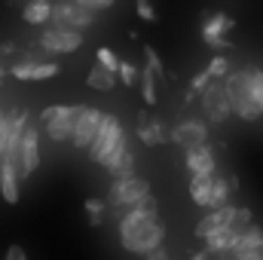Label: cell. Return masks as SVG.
Listing matches in <instances>:
<instances>
[{"instance_id": "35", "label": "cell", "mask_w": 263, "mask_h": 260, "mask_svg": "<svg viewBox=\"0 0 263 260\" xmlns=\"http://www.w3.org/2000/svg\"><path fill=\"white\" fill-rule=\"evenodd\" d=\"M3 260H28V254H25V248H22V245H9V248H6V254H3Z\"/></svg>"}, {"instance_id": "3", "label": "cell", "mask_w": 263, "mask_h": 260, "mask_svg": "<svg viewBox=\"0 0 263 260\" xmlns=\"http://www.w3.org/2000/svg\"><path fill=\"white\" fill-rule=\"evenodd\" d=\"M80 114H83V104H49V107H43V114H40V126L46 129L49 141H55V144H70Z\"/></svg>"}, {"instance_id": "8", "label": "cell", "mask_w": 263, "mask_h": 260, "mask_svg": "<svg viewBox=\"0 0 263 260\" xmlns=\"http://www.w3.org/2000/svg\"><path fill=\"white\" fill-rule=\"evenodd\" d=\"M202 110L211 123H223L230 114H233V104H230V92H227V83L223 80H214L202 95Z\"/></svg>"}, {"instance_id": "7", "label": "cell", "mask_w": 263, "mask_h": 260, "mask_svg": "<svg viewBox=\"0 0 263 260\" xmlns=\"http://www.w3.org/2000/svg\"><path fill=\"white\" fill-rule=\"evenodd\" d=\"M236 18L227 15V12H205L202 15V40L211 46V49H233L230 43V31H233Z\"/></svg>"}, {"instance_id": "14", "label": "cell", "mask_w": 263, "mask_h": 260, "mask_svg": "<svg viewBox=\"0 0 263 260\" xmlns=\"http://www.w3.org/2000/svg\"><path fill=\"white\" fill-rule=\"evenodd\" d=\"M172 141L181 144L184 150L199 147V144H208V126L202 120H181L172 126Z\"/></svg>"}, {"instance_id": "25", "label": "cell", "mask_w": 263, "mask_h": 260, "mask_svg": "<svg viewBox=\"0 0 263 260\" xmlns=\"http://www.w3.org/2000/svg\"><path fill=\"white\" fill-rule=\"evenodd\" d=\"M83 208H86V214H89V227H101L104 224V214H107V199H98V196H89L86 202H83Z\"/></svg>"}, {"instance_id": "11", "label": "cell", "mask_w": 263, "mask_h": 260, "mask_svg": "<svg viewBox=\"0 0 263 260\" xmlns=\"http://www.w3.org/2000/svg\"><path fill=\"white\" fill-rule=\"evenodd\" d=\"M233 217H236V205H223V208H208L202 217L196 220V227H193V236L202 239V242H208L214 233H220L223 227H230L233 224Z\"/></svg>"}, {"instance_id": "1", "label": "cell", "mask_w": 263, "mask_h": 260, "mask_svg": "<svg viewBox=\"0 0 263 260\" xmlns=\"http://www.w3.org/2000/svg\"><path fill=\"white\" fill-rule=\"evenodd\" d=\"M117 233H120V245L129 251V254H147L153 248H159L165 242V224L159 220V202L153 196L141 199L135 208L120 214V224H117Z\"/></svg>"}, {"instance_id": "21", "label": "cell", "mask_w": 263, "mask_h": 260, "mask_svg": "<svg viewBox=\"0 0 263 260\" xmlns=\"http://www.w3.org/2000/svg\"><path fill=\"white\" fill-rule=\"evenodd\" d=\"M211 184H214V175H190L187 190L199 208H211Z\"/></svg>"}, {"instance_id": "27", "label": "cell", "mask_w": 263, "mask_h": 260, "mask_svg": "<svg viewBox=\"0 0 263 260\" xmlns=\"http://www.w3.org/2000/svg\"><path fill=\"white\" fill-rule=\"evenodd\" d=\"M95 62L101 67H107V70H114V73H120V65H123V59H117L114 49H107V46H98L95 49Z\"/></svg>"}, {"instance_id": "20", "label": "cell", "mask_w": 263, "mask_h": 260, "mask_svg": "<svg viewBox=\"0 0 263 260\" xmlns=\"http://www.w3.org/2000/svg\"><path fill=\"white\" fill-rule=\"evenodd\" d=\"M114 181H123V178H135V153H132V147L126 144L117 156H114V162L104 169Z\"/></svg>"}, {"instance_id": "10", "label": "cell", "mask_w": 263, "mask_h": 260, "mask_svg": "<svg viewBox=\"0 0 263 260\" xmlns=\"http://www.w3.org/2000/svg\"><path fill=\"white\" fill-rule=\"evenodd\" d=\"M18 156H22V181L34 178V172L40 169V132H37V123L25 126L22 144H18Z\"/></svg>"}, {"instance_id": "28", "label": "cell", "mask_w": 263, "mask_h": 260, "mask_svg": "<svg viewBox=\"0 0 263 260\" xmlns=\"http://www.w3.org/2000/svg\"><path fill=\"white\" fill-rule=\"evenodd\" d=\"M208 73H211V80H227L233 70H230V62L223 59V55H214L211 62H208V67H205Z\"/></svg>"}, {"instance_id": "19", "label": "cell", "mask_w": 263, "mask_h": 260, "mask_svg": "<svg viewBox=\"0 0 263 260\" xmlns=\"http://www.w3.org/2000/svg\"><path fill=\"white\" fill-rule=\"evenodd\" d=\"M52 12H55V3L52 0H31V3H25L22 18L28 25H49L52 22Z\"/></svg>"}, {"instance_id": "4", "label": "cell", "mask_w": 263, "mask_h": 260, "mask_svg": "<svg viewBox=\"0 0 263 260\" xmlns=\"http://www.w3.org/2000/svg\"><path fill=\"white\" fill-rule=\"evenodd\" d=\"M227 92H230V104H233V114L242 117V120H257L263 117L257 101H254V92H251V83H248V70H233L227 80Z\"/></svg>"}, {"instance_id": "12", "label": "cell", "mask_w": 263, "mask_h": 260, "mask_svg": "<svg viewBox=\"0 0 263 260\" xmlns=\"http://www.w3.org/2000/svg\"><path fill=\"white\" fill-rule=\"evenodd\" d=\"M101 120H104V114H101L98 107H83V114H80V120H77V129H73L70 147L89 150L92 141H95V135H98V129H101Z\"/></svg>"}, {"instance_id": "32", "label": "cell", "mask_w": 263, "mask_h": 260, "mask_svg": "<svg viewBox=\"0 0 263 260\" xmlns=\"http://www.w3.org/2000/svg\"><path fill=\"white\" fill-rule=\"evenodd\" d=\"M83 9H89V12H104V9H110L117 0H77Z\"/></svg>"}, {"instance_id": "17", "label": "cell", "mask_w": 263, "mask_h": 260, "mask_svg": "<svg viewBox=\"0 0 263 260\" xmlns=\"http://www.w3.org/2000/svg\"><path fill=\"white\" fill-rule=\"evenodd\" d=\"M0 196H3L6 205H15V202L22 199V175H18V169L9 165V162L0 165Z\"/></svg>"}, {"instance_id": "39", "label": "cell", "mask_w": 263, "mask_h": 260, "mask_svg": "<svg viewBox=\"0 0 263 260\" xmlns=\"http://www.w3.org/2000/svg\"><path fill=\"white\" fill-rule=\"evenodd\" d=\"M3 77H6V67L0 65V89H3Z\"/></svg>"}, {"instance_id": "33", "label": "cell", "mask_w": 263, "mask_h": 260, "mask_svg": "<svg viewBox=\"0 0 263 260\" xmlns=\"http://www.w3.org/2000/svg\"><path fill=\"white\" fill-rule=\"evenodd\" d=\"M144 59H147V67H150V70L162 73V62H159V55H156V49H153V46H144Z\"/></svg>"}, {"instance_id": "9", "label": "cell", "mask_w": 263, "mask_h": 260, "mask_svg": "<svg viewBox=\"0 0 263 260\" xmlns=\"http://www.w3.org/2000/svg\"><path fill=\"white\" fill-rule=\"evenodd\" d=\"M92 18H95V12L83 9L77 0H59V3H55V12H52V25H59V28H73V31H86V28L92 25Z\"/></svg>"}, {"instance_id": "29", "label": "cell", "mask_w": 263, "mask_h": 260, "mask_svg": "<svg viewBox=\"0 0 263 260\" xmlns=\"http://www.w3.org/2000/svg\"><path fill=\"white\" fill-rule=\"evenodd\" d=\"M117 77H120V83H123L126 89H132V86H138V83H141V70L132 65V62H123Z\"/></svg>"}, {"instance_id": "36", "label": "cell", "mask_w": 263, "mask_h": 260, "mask_svg": "<svg viewBox=\"0 0 263 260\" xmlns=\"http://www.w3.org/2000/svg\"><path fill=\"white\" fill-rule=\"evenodd\" d=\"M144 260H172V254H168V248H165V245H159V248L147 251V254H144Z\"/></svg>"}, {"instance_id": "31", "label": "cell", "mask_w": 263, "mask_h": 260, "mask_svg": "<svg viewBox=\"0 0 263 260\" xmlns=\"http://www.w3.org/2000/svg\"><path fill=\"white\" fill-rule=\"evenodd\" d=\"M211 83H214V80H211V73H208V70H202V73H196V77H193V83H190V92L202 95V92H205Z\"/></svg>"}, {"instance_id": "16", "label": "cell", "mask_w": 263, "mask_h": 260, "mask_svg": "<svg viewBox=\"0 0 263 260\" xmlns=\"http://www.w3.org/2000/svg\"><path fill=\"white\" fill-rule=\"evenodd\" d=\"M138 138L147 144V147H159L172 138V129H165L156 117H150L147 110H138Z\"/></svg>"}, {"instance_id": "6", "label": "cell", "mask_w": 263, "mask_h": 260, "mask_svg": "<svg viewBox=\"0 0 263 260\" xmlns=\"http://www.w3.org/2000/svg\"><path fill=\"white\" fill-rule=\"evenodd\" d=\"M40 49L46 55H70V52L83 49V31L49 25V28L40 31Z\"/></svg>"}, {"instance_id": "2", "label": "cell", "mask_w": 263, "mask_h": 260, "mask_svg": "<svg viewBox=\"0 0 263 260\" xmlns=\"http://www.w3.org/2000/svg\"><path fill=\"white\" fill-rule=\"evenodd\" d=\"M126 144H129V135H126V129H123L120 117L104 114L101 129H98L95 141H92V147H89L86 153H89V159H92V162H98L101 169H107V165L114 162V156H117Z\"/></svg>"}, {"instance_id": "38", "label": "cell", "mask_w": 263, "mask_h": 260, "mask_svg": "<svg viewBox=\"0 0 263 260\" xmlns=\"http://www.w3.org/2000/svg\"><path fill=\"white\" fill-rule=\"evenodd\" d=\"M208 254H211V251L205 248V251H196V254H193V257H190V260H208Z\"/></svg>"}, {"instance_id": "26", "label": "cell", "mask_w": 263, "mask_h": 260, "mask_svg": "<svg viewBox=\"0 0 263 260\" xmlns=\"http://www.w3.org/2000/svg\"><path fill=\"white\" fill-rule=\"evenodd\" d=\"M156 70H150V67H144L141 70V92H144V104L147 107H153L156 104Z\"/></svg>"}, {"instance_id": "13", "label": "cell", "mask_w": 263, "mask_h": 260, "mask_svg": "<svg viewBox=\"0 0 263 260\" xmlns=\"http://www.w3.org/2000/svg\"><path fill=\"white\" fill-rule=\"evenodd\" d=\"M9 73L22 83H43V80H52L55 73H62V67L55 62H28L25 59V62H15L9 67Z\"/></svg>"}, {"instance_id": "22", "label": "cell", "mask_w": 263, "mask_h": 260, "mask_svg": "<svg viewBox=\"0 0 263 260\" xmlns=\"http://www.w3.org/2000/svg\"><path fill=\"white\" fill-rule=\"evenodd\" d=\"M239 239H242V233H239V230L223 227L220 233H214V236L205 242V248H208L211 254H227V251H233V248L239 245Z\"/></svg>"}, {"instance_id": "40", "label": "cell", "mask_w": 263, "mask_h": 260, "mask_svg": "<svg viewBox=\"0 0 263 260\" xmlns=\"http://www.w3.org/2000/svg\"><path fill=\"white\" fill-rule=\"evenodd\" d=\"M135 3H150V0H135Z\"/></svg>"}, {"instance_id": "5", "label": "cell", "mask_w": 263, "mask_h": 260, "mask_svg": "<svg viewBox=\"0 0 263 260\" xmlns=\"http://www.w3.org/2000/svg\"><path fill=\"white\" fill-rule=\"evenodd\" d=\"M150 196V184L144 181V178H123V181H114V187L107 190V205L110 208H117V211H129L135 208L141 199H147Z\"/></svg>"}, {"instance_id": "24", "label": "cell", "mask_w": 263, "mask_h": 260, "mask_svg": "<svg viewBox=\"0 0 263 260\" xmlns=\"http://www.w3.org/2000/svg\"><path fill=\"white\" fill-rule=\"evenodd\" d=\"M117 83H120V77H117L114 70L101 67L98 62H95V67L86 73V86H89V89H95V92H110Z\"/></svg>"}, {"instance_id": "41", "label": "cell", "mask_w": 263, "mask_h": 260, "mask_svg": "<svg viewBox=\"0 0 263 260\" xmlns=\"http://www.w3.org/2000/svg\"><path fill=\"white\" fill-rule=\"evenodd\" d=\"M3 117H6V114H3V110H0V123H3Z\"/></svg>"}, {"instance_id": "34", "label": "cell", "mask_w": 263, "mask_h": 260, "mask_svg": "<svg viewBox=\"0 0 263 260\" xmlns=\"http://www.w3.org/2000/svg\"><path fill=\"white\" fill-rule=\"evenodd\" d=\"M135 12H138V18H144V22H156V9H153L150 3H135Z\"/></svg>"}, {"instance_id": "42", "label": "cell", "mask_w": 263, "mask_h": 260, "mask_svg": "<svg viewBox=\"0 0 263 260\" xmlns=\"http://www.w3.org/2000/svg\"><path fill=\"white\" fill-rule=\"evenodd\" d=\"M22 3H31V0H22Z\"/></svg>"}, {"instance_id": "43", "label": "cell", "mask_w": 263, "mask_h": 260, "mask_svg": "<svg viewBox=\"0 0 263 260\" xmlns=\"http://www.w3.org/2000/svg\"><path fill=\"white\" fill-rule=\"evenodd\" d=\"M0 59H3V55H0Z\"/></svg>"}, {"instance_id": "15", "label": "cell", "mask_w": 263, "mask_h": 260, "mask_svg": "<svg viewBox=\"0 0 263 260\" xmlns=\"http://www.w3.org/2000/svg\"><path fill=\"white\" fill-rule=\"evenodd\" d=\"M184 165H187L190 175H214L217 172V156L208 144H199V147L184 150Z\"/></svg>"}, {"instance_id": "30", "label": "cell", "mask_w": 263, "mask_h": 260, "mask_svg": "<svg viewBox=\"0 0 263 260\" xmlns=\"http://www.w3.org/2000/svg\"><path fill=\"white\" fill-rule=\"evenodd\" d=\"M248 83H251V92H254V101H257V107H260V114H263V70H260V67H254V70H248Z\"/></svg>"}, {"instance_id": "37", "label": "cell", "mask_w": 263, "mask_h": 260, "mask_svg": "<svg viewBox=\"0 0 263 260\" xmlns=\"http://www.w3.org/2000/svg\"><path fill=\"white\" fill-rule=\"evenodd\" d=\"M12 52H15V43H3V46H0V55H3V59L12 55Z\"/></svg>"}, {"instance_id": "18", "label": "cell", "mask_w": 263, "mask_h": 260, "mask_svg": "<svg viewBox=\"0 0 263 260\" xmlns=\"http://www.w3.org/2000/svg\"><path fill=\"white\" fill-rule=\"evenodd\" d=\"M248 254H263V227L257 224H251L245 233H242V239H239V245L233 248V257H248Z\"/></svg>"}, {"instance_id": "23", "label": "cell", "mask_w": 263, "mask_h": 260, "mask_svg": "<svg viewBox=\"0 0 263 260\" xmlns=\"http://www.w3.org/2000/svg\"><path fill=\"white\" fill-rule=\"evenodd\" d=\"M233 187H236V178H227V175L214 172V184H211V208H223V205H230V199H233Z\"/></svg>"}]
</instances>
